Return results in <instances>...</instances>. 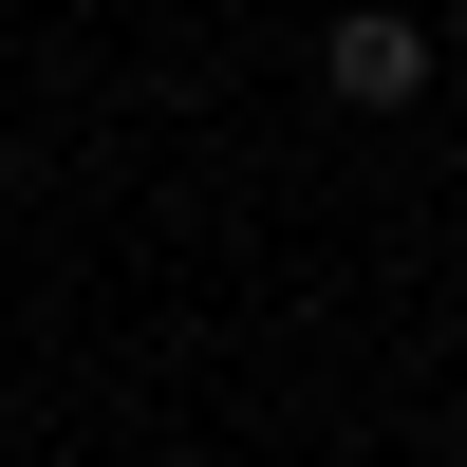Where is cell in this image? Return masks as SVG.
Listing matches in <instances>:
<instances>
[{"label": "cell", "mask_w": 467, "mask_h": 467, "mask_svg": "<svg viewBox=\"0 0 467 467\" xmlns=\"http://www.w3.org/2000/svg\"><path fill=\"white\" fill-rule=\"evenodd\" d=\"M318 75H337V94H356V112H411V94H431V37H411L393 0H356V19L318 37Z\"/></svg>", "instance_id": "1"}]
</instances>
